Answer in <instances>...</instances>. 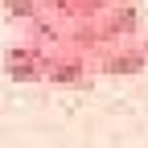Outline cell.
<instances>
[{
    "label": "cell",
    "instance_id": "6da1fadb",
    "mask_svg": "<svg viewBox=\"0 0 148 148\" xmlns=\"http://www.w3.org/2000/svg\"><path fill=\"white\" fill-rule=\"evenodd\" d=\"M144 66H148V53H144V45H140V41H111V45L99 53V62H95V70L111 74V78L140 74Z\"/></svg>",
    "mask_w": 148,
    "mask_h": 148
},
{
    "label": "cell",
    "instance_id": "5b68a950",
    "mask_svg": "<svg viewBox=\"0 0 148 148\" xmlns=\"http://www.w3.org/2000/svg\"><path fill=\"white\" fill-rule=\"evenodd\" d=\"M103 8H107V0H45V12H49L62 29L82 25V21H99Z\"/></svg>",
    "mask_w": 148,
    "mask_h": 148
},
{
    "label": "cell",
    "instance_id": "7a4b0ae2",
    "mask_svg": "<svg viewBox=\"0 0 148 148\" xmlns=\"http://www.w3.org/2000/svg\"><path fill=\"white\" fill-rule=\"evenodd\" d=\"M45 62H49V53L37 45H25V41L4 49V74L16 82H45Z\"/></svg>",
    "mask_w": 148,
    "mask_h": 148
},
{
    "label": "cell",
    "instance_id": "8992f818",
    "mask_svg": "<svg viewBox=\"0 0 148 148\" xmlns=\"http://www.w3.org/2000/svg\"><path fill=\"white\" fill-rule=\"evenodd\" d=\"M62 37H66V29L53 21L49 12H41V16H33V21H25V45H37V49L53 53V49L62 45Z\"/></svg>",
    "mask_w": 148,
    "mask_h": 148
},
{
    "label": "cell",
    "instance_id": "3957f363",
    "mask_svg": "<svg viewBox=\"0 0 148 148\" xmlns=\"http://www.w3.org/2000/svg\"><path fill=\"white\" fill-rule=\"evenodd\" d=\"M99 25H103V33L111 41H140V12H136V4H107Z\"/></svg>",
    "mask_w": 148,
    "mask_h": 148
},
{
    "label": "cell",
    "instance_id": "277c9868",
    "mask_svg": "<svg viewBox=\"0 0 148 148\" xmlns=\"http://www.w3.org/2000/svg\"><path fill=\"white\" fill-rule=\"evenodd\" d=\"M90 78V62L74 58L66 49H53L49 62H45V82H58V86H82Z\"/></svg>",
    "mask_w": 148,
    "mask_h": 148
},
{
    "label": "cell",
    "instance_id": "ba28073f",
    "mask_svg": "<svg viewBox=\"0 0 148 148\" xmlns=\"http://www.w3.org/2000/svg\"><path fill=\"white\" fill-rule=\"evenodd\" d=\"M107 4H136V0H107Z\"/></svg>",
    "mask_w": 148,
    "mask_h": 148
},
{
    "label": "cell",
    "instance_id": "52a82bcc",
    "mask_svg": "<svg viewBox=\"0 0 148 148\" xmlns=\"http://www.w3.org/2000/svg\"><path fill=\"white\" fill-rule=\"evenodd\" d=\"M4 8L25 25V21H33V16H41V12H45V0H4Z\"/></svg>",
    "mask_w": 148,
    "mask_h": 148
},
{
    "label": "cell",
    "instance_id": "9c48e42d",
    "mask_svg": "<svg viewBox=\"0 0 148 148\" xmlns=\"http://www.w3.org/2000/svg\"><path fill=\"white\" fill-rule=\"evenodd\" d=\"M140 45H144V53H148V33H144V37H140Z\"/></svg>",
    "mask_w": 148,
    "mask_h": 148
}]
</instances>
